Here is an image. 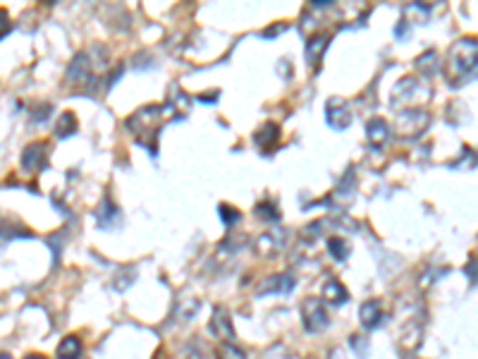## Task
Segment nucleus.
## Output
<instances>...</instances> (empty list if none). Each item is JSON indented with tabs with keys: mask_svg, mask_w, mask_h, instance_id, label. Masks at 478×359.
I'll return each mask as SVG.
<instances>
[{
	"mask_svg": "<svg viewBox=\"0 0 478 359\" xmlns=\"http://www.w3.org/2000/svg\"><path fill=\"white\" fill-rule=\"evenodd\" d=\"M445 77L452 89H459L478 77V38L467 36L452 43L445 60Z\"/></svg>",
	"mask_w": 478,
	"mask_h": 359,
	"instance_id": "obj_1",
	"label": "nucleus"
},
{
	"mask_svg": "<svg viewBox=\"0 0 478 359\" xmlns=\"http://www.w3.org/2000/svg\"><path fill=\"white\" fill-rule=\"evenodd\" d=\"M165 113H172V103H153L141 108L139 113L127 120V130L139 139L141 144H146V139H156L158 130L165 123Z\"/></svg>",
	"mask_w": 478,
	"mask_h": 359,
	"instance_id": "obj_2",
	"label": "nucleus"
},
{
	"mask_svg": "<svg viewBox=\"0 0 478 359\" xmlns=\"http://www.w3.org/2000/svg\"><path fill=\"white\" fill-rule=\"evenodd\" d=\"M301 323H304L308 333H321V331H326L330 326L326 304L316 297H306L304 302H301Z\"/></svg>",
	"mask_w": 478,
	"mask_h": 359,
	"instance_id": "obj_3",
	"label": "nucleus"
},
{
	"mask_svg": "<svg viewBox=\"0 0 478 359\" xmlns=\"http://www.w3.org/2000/svg\"><path fill=\"white\" fill-rule=\"evenodd\" d=\"M326 115H328V125L335 130H347L349 123H352V108L345 98H330L326 105Z\"/></svg>",
	"mask_w": 478,
	"mask_h": 359,
	"instance_id": "obj_4",
	"label": "nucleus"
},
{
	"mask_svg": "<svg viewBox=\"0 0 478 359\" xmlns=\"http://www.w3.org/2000/svg\"><path fill=\"white\" fill-rule=\"evenodd\" d=\"M294 276L285 271V274H278V276H271L266 278L264 283L256 288V295H271V292H282V295H289V292L294 290Z\"/></svg>",
	"mask_w": 478,
	"mask_h": 359,
	"instance_id": "obj_5",
	"label": "nucleus"
},
{
	"mask_svg": "<svg viewBox=\"0 0 478 359\" xmlns=\"http://www.w3.org/2000/svg\"><path fill=\"white\" fill-rule=\"evenodd\" d=\"M211 331L213 335H218L220 340H234V328H232V318L230 311L225 307H215L211 316Z\"/></svg>",
	"mask_w": 478,
	"mask_h": 359,
	"instance_id": "obj_6",
	"label": "nucleus"
},
{
	"mask_svg": "<svg viewBox=\"0 0 478 359\" xmlns=\"http://www.w3.org/2000/svg\"><path fill=\"white\" fill-rule=\"evenodd\" d=\"M359 321L363 323V328H368V331L378 328V326L383 323V307H380L378 299H368V302L361 304Z\"/></svg>",
	"mask_w": 478,
	"mask_h": 359,
	"instance_id": "obj_7",
	"label": "nucleus"
},
{
	"mask_svg": "<svg viewBox=\"0 0 478 359\" xmlns=\"http://www.w3.org/2000/svg\"><path fill=\"white\" fill-rule=\"evenodd\" d=\"M46 154H48V146L46 144H31L29 149H24L22 168L24 170H41L46 165Z\"/></svg>",
	"mask_w": 478,
	"mask_h": 359,
	"instance_id": "obj_8",
	"label": "nucleus"
},
{
	"mask_svg": "<svg viewBox=\"0 0 478 359\" xmlns=\"http://www.w3.org/2000/svg\"><path fill=\"white\" fill-rule=\"evenodd\" d=\"M278 139H280V128L275 123H266L264 128H261L259 132H256V137H254V142H256V146H259L261 151H266V154H271L273 151V146L278 144Z\"/></svg>",
	"mask_w": 478,
	"mask_h": 359,
	"instance_id": "obj_9",
	"label": "nucleus"
},
{
	"mask_svg": "<svg viewBox=\"0 0 478 359\" xmlns=\"http://www.w3.org/2000/svg\"><path fill=\"white\" fill-rule=\"evenodd\" d=\"M390 132H393V130H390V125L383 118H373L371 123H368V128H366L368 142H371L373 149H380V146L388 142Z\"/></svg>",
	"mask_w": 478,
	"mask_h": 359,
	"instance_id": "obj_10",
	"label": "nucleus"
},
{
	"mask_svg": "<svg viewBox=\"0 0 478 359\" xmlns=\"http://www.w3.org/2000/svg\"><path fill=\"white\" fill-rule=\"evenodd\" d=\"M89 70H91V60L82 51L77 53L75 60L70 63V68H67V77H70V82H84V79L89 77Z\"/></svg>",
	"mask_w": 478,
	"mask_h": 359,
	"instance_id": "obj_11",
	"label": "nucleus"
},
{
	"mask_svg": "<svg viewBox=\"0 0 478 359\" xmlns=\"http://www.w3.org/2000/svg\"><path fill=\"white\" fill-rule=\"evenodd\" d=\"M323 299H326L328 304H333V307H342L349 299V292L340 281H328L323 285Z\"/></svg>",
	"mask_w": 478,
	"mask_h": 359,
	"instance_id": "obj_12",
	"label": "nucleus"
},
{
	"mask_svg": "<svg viewBox=\"0 0 478 359\" xmlns=\"http://www.w3.org/2000/svg\"><path fill=\"white\" fill-rule=\"evenodd\" d=\"M328 43H330V38L326 34H318V36H313V38H308V41H306V60H308V65H311V68L321 63V58H323V53H326Z\"/></svg>",
	"mask_w": 478,
	"mask_h": 359,
	"instance_id": "obj_13",
	"label": "nucleus"
},
{
	"mask_svg": "<svg viewBox=\"0 0 478 359\" xmlns=\"http://www.w3.org/2000/svg\"><path fill=\"white\" fill-rule=\"evenodd\" d=\"M82 340L77 335H67L58 348V359H79L82 357Z\"/></svg>",
	"mask_w": 478,
	"mask_h": 359,
	"instance_id": "obj_14",
	"label": "nucleus"
},
{
	"mask_svg": "<svg viewBox=\"0 0 478 359\" xmlns=\"http://www.w3.org/2000/svg\"><path fill=\"white\" fill-rule=\"evenodd\" d=\"M75 132H77V118H75V113H63V115H60V120H58V125H56V137L65 139V137L75 135Z\"/></svg>",
	"mask_w": 478,
	"mask_h": 359,
	"instance_id": "obj_15",
	"label": "nucleus"
},
{
	"mask_svg": "<svg viewBox=\"0 0 478 359\" xmlns=\"http://www.w3.org/2000/svg\"><path fill=\"white\" fill-rule=\"evenodd\" d=\"M256 218H261V221H271V223H275V221H280V209L275 206L273 202H261V204H256Z\"/></svg>",
	"mask_w": 478,
	"mask_h": 359,
	"instance_id": "obj_16",
	"label": "nucleus"
},
{
	"mask_svg": "<svg viewBox=\"0 0 478 359\" xmlns=\"http://www.w3.org/2000/svg\"><path fill=\"white\" fill-rule=\"evenodd\" d=\"M328 249H330V256H333L335 261H345V259L349 256V244L342 237H330Z\"/></svg>",
	"mask_w": 478,
	"mask_h": 359,
	"instance_id": "obj_17",
	"label": "nucleus"
},
{
	"mask_svg": "<svg viewBox=\"0 0 478 359\" xmlns=\"http://www.w3.org/2000/svg\"><path fill=\"white\" fill-rule=\"evenodd\" d=\"M282 244L285 242H278V237H275V232H268V235H264L256 242V247H259V251H266V254H273V251H278Z\"/></svg>",
	"mask_w": 478,
	"mask_h": 359,
	"instance_id": "obj_18",
	"label": "nucleus"
},
{
	"mask_svg": "<svg viewBox=\"0 0 478 359\" xmlns=\"http://www.w3.org/2000/svg\"><path fill=\"white\" fill-rule=\"evenodd\" d=\"M218 359H246L244 350L237 348V345L232 343H220L218 348Z\"/></svg>",
	"mask_w": 478,
	"mask_h": 359,
	"instance_id": "obj_19",
	"label": "nucleus"
},
{
	"mask_svg": "<svg viewBox=\"0 0 478 359\" xmlns=\"http://www.w3.org/2000/svg\"><path fill=\"white\" fill-rule=\"evenodd\" d=\"M220 218H223V223L225 225H232V223H237L239 218H241V214L237 209H232V206H227V204H220Z\"/></svg>",
	"mask_w": 478,
	"mask_h": 359,
	"instance_id": "obj_20",
	"label": "nucleus"
},
{
	"mask_svg": "<svg viewBox=\"0 0 478 359\" xmlns=\"http://www.w3.org/2000/svg\"><path fill=\"white\" fill-rule=\"evenodd\" d=\"M349 343H352V348L356 345V350H359V357H361V359L366 357V340H363V338L352 335V338H349Z\"/></svg>",
	"mask_w": 478,
	"mask_h": 359,
	"instance_id": "obj_21",
	"label": "nucleus"
},
{
	"mask_svg": "<svg viewBox=\"0 0 478 359\" xmlns=\"http://www.w3.org/2000/svg\"><path fill=\"white\" fill-rule=\"evenodd\" d=\"M467 276L471 278V281H478V259H471V261L467 264Z\"/></svg>",
	"mask_w": 478,
	"mask_h": 359,
	"instance_id": "obj_22",
	"label": "nucleus"
},
{
	"mask_svg": "<svg viewBox=\"0 0 478 359\" xmlns=\"http://www.w3.org/2000/svg\"><path fill=\"white\" fill-rule=\"evenodd\" d=\"M24 359H46L43 355H36V352H33V355H26Z\"/></svg>",
	"mask_w": 478,
	"mask_h": 359,
	"instance_id": "obj_23",
	"label": "nucleus"
},
{
	"mask_svg": "<svg viewBox=\"0 0 478 359\" xmlns=\"http://www.w3.org/2000/svg\"><path fill=\"white\" fill-rule=\"evenodd\" d=\"M3 359H10V357H8V352H5V355H3Z\"/></svg>",
	"mask_w": 478,
	"mask_h": 359,
	"instance_id": "obj_24",
	"label": "nucleus"
}]
</instances>
